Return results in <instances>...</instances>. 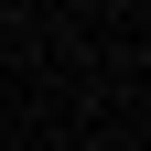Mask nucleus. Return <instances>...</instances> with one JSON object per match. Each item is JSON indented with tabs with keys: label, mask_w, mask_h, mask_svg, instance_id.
Returning a JSON list of instances; mask_svg holds the SVG:
<instances>
[{
	"label": "nucleus",
	"mask_w": 151,
	"mask_h": 151,
	"mask_svg": "<svg viewBox=\"0 0 151 151\" xmlns=\"http://www.w3.org/2000/svg\"><path fill=\"white\" fill-rule=\"evenodd\" d=\"M140 11H151V0H140Z\"/></svg>",
	"instance_id": "nucleus-1"
}]
</instances>
